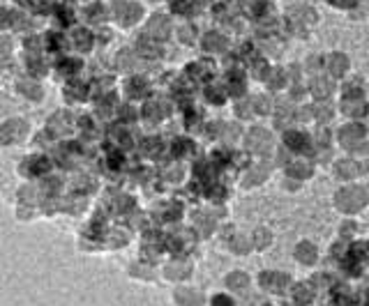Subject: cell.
<instances>
[{
	"mask_svg": "<svg viewBox=\"0 0 369 306\" xmlns=\"http://www.w3.org/2000/svg\"><path fill=\"white\" fill-rule=\"evenodd\" d=\"M365 203H367V191L360 187H346L337 191V205L344 212H358L360 207H365Z\"/></svg>",
	"mask_w": 369,
	"mask_h": 306,
	"instance_id": "6da1fadb",
	"label": "cell"
},
{
	"mask_svg": "<svg viewBox=\"0 0 369 306\" xmlns=\"http://www.w3.org/2000/svg\"><path fill=\"white\" fill-rule=\"evenodd\" d=\"M247 145H249V150H254L258 154H265L270 150V145H273V140H270L268 131L258 127V129H252V134L247 136Z\"/></svg>",
	"mask_w": 369,
	"mask_h": 306,
	"instance_id": "7a4b0ae2",
	"label": "cell"
},
{
	"mask_svg": "<svg viewBox=\"0 0 369 306\" xmlns=\"http://www.w3.org/2000/svg\"><path fill=\"white\" fill-rule=\"evenodd\" d=\"M362 134H365L362 127H358V124H349V127H344V129L339 131V138H342L344 145H351L353 148V145L362 138Z\"/></svg>",
	"mask_w": 369,
	"mask_h": 306,
	"instance_id": "3957f363",
	"label": "cell"
},
{
	"mask_svg": "<svg viewBox=\"0 0 369 306\" xmlns=\"http://www.w3.org/2000/svg\"><path fill=\"white\" fill-rule=\"evenodd\" d=\"M328 69H330L332 76H342L344 71L349 69V60H346V55H342V53H332V55L328 58Z\"/></svg>",
	"mask_w": 369,
	"mask_h": 306,
	"instance_id": "277c9868",
	"label": "cell"
},
{
	"mask_svg": "<svg viewBox=\"0 0 369 306\" xmlns=\"http://www.w3.org/2000/svg\"><path fill=\"white\" fill-rule=\"evenodd\" d=\"M295 255H298L300 262H312L316 260V249H314V244H307V242H302V244L295 249Z\"/></svg>",
	"mask_w": 369,
	"mask_h": 306,
	"instance_id": "5b68a950",
	"label": "cell"
},
{
	"mask_svg": "<svg viewBox=\"0 0 369 306\" xmlns=\"http://www.w3.org/2000/svg\"><path fill=\"white\" fill-rule=\"evenodd\" d=\"M312 92H314L316 97H328L330 92H332V81L323 79V76L314 79V83H312Z\"/></svg>",
	"mask_w": 369,
	"mask_h": 306,
	"instance_id": "8992f818",
	"label": "cell"
},
{
	"mask_svg": "<svg viewBox=\"0 0 369 306\" xmlns=\"http://www.w3.org/2000/svg\"><path fill=\"white\" fill-rule=\"evenodd\" d=\"M344 113H349V115H362L365 113V104H362V99H346L344 102Z\"/></svg>",
	"mask_w": 369,
	"mask_h": 306,
	"instance_id": "52a82bcc",
	"label": "cell"
},
{
	"mask_svg": "<svg viewBox=\"0 0 369 306\" xmlns=\"http://www.w3.org/2000/svg\"><path fill=\"white\" fill-rule=\"evenodd\" d=\"M284 140H286V145H289V148H293V150H302V148H305V136H302V134H298V131H289Z\"/></svg>",
	"mask_w": 369,
	"mask_h": 306,
	"instance_id": "ba28073f",
	"label": "cell"
},
{
	"mask_svg": "<svg viewBox=\"0 0 369 306\" xmlns=\"http://www.w3.org/2000/svg\"><path fill=\"white\" fill-rule=\"evenodd\" d=\"M358 173H360V170L355 168L353 161H344V164H339V168H337V175H339V177H346V180H349V177H355Z\"/></svg>",
	"mask_w": 369,
	"mask_h": 306,
	"instance_id": "9c48e42d",
	"label": "cell"
},
{
	"mask_svg": "<svg viewBox=\"0 0 369 306\" xmlns=\"http://www.w3.org/2000/svg\"><path fill=\"white\" fill-rule=\"evenodd\" d=\"M265 175H268V168L265 166H256L249 170V175H247V182L249 184H258L265 180Z\"/></svg>",
	"mask_w": 369,
	"mask_h": 306,
	"instance_id": "30bf717a",
	"label": "cell"
},
{
	"mask_svg": "<svg viewBox=\"0 0 369 306\" xmlns=\"http://www.w3.org/2000/svg\"><path fill=\"white\" fill-rule=\"evenodd\" d=\"M293 17H300L295 18L298 23H314V12L307 7H298V9H293Z\"/></svg>",
	"mask_w": 369,
	"mask_h": 306,
	"instance_id": "8fae6325",
	"label": "cell"
},
{
	"mask_svg": "<svg viewBox=\"0 0 369 306\" xmlns=\"http://www.w3.org/2000/svg\"><path fill=\"white\" fill-rule=\"evenodd\" d=\"M205 46H208L210 51H221V49L226 46V42H224V37H220V35H210L205 39Z\"/></svg>",
	"mask_w": 369,
	"mask_h": 306,
	"instance_id": "7c38bea8",
	"label": "cell"
},
{
	"mask_svg": "<svg viewBox=\"0 0 369 306\" xmlns=\"http://www.w3.org/2000/svg\"><path fill=\"white\" fill-rule=\"evenodd\" d=\"M314 115H316L321 122H323V120H330V118H332V106H328V104H318L316 108H314Z\"/></svg>",
	"mask_w": 369,
	"mask_h": 306,
	"instance_id": "4fadbf2b",
	"label": "cell"
},
{
	"mask_svg": "<svg viewBox=\"0 0 369 306\" xmlns=\"http://www.w3.org/2000/svg\"><path fill=\"white\" fill-rule=\"evenodd\" d=\"M289 173L293 175V177H307V175L312 173V168L305 166V164H291V166H289Z\"/></svg>",
	"mask_w": 369,
	"mask_h": 306,
	"instance_id": "5bb4252c",
	"label": "cell"
},
{
	"mask_svg": "<svg viewBox=\"0 0 369 306\" xmlns=\"http://www.w3.org/2000/svg\"><path fill=\"white\" fill-rule=\"evenodd\" d=\"M284 81H286V79H284V71L277 69V71H273V74H270V79H268V85L273 87V90H279V87L284 85Z\"/></svg>",
	"mask_w": 369,
	"mask_h": 306,
	"instance_id": "9a60e30c",
	"label": "cell"
},
{
	"mask_svg": "<svg viewBox=\"0 0 369 306\" xmlns=\"http://www.w3.org/2000/svg\"><path fill=\"white\" fill-rule=\"evenodd\" d=\"M256 237H258V242H256V244H258V246H265V244H268V237H270V235H268L265 230H258V233H256Z\"/></svg>",
	"mask_w": 369,
	"mask_h": 306,
	"instance_id": "2e32d148",
	"label": "cell"
},
{
	"mask_svg": "<svg viewBox=\"0 0 369 306\" xmlns=\"http://www.w3.org/2000/svg\"><path fill=\"white\" fill-rule=\"evenodd\" d=\"M334 5H339V7H353L358 0H332Z\"/></svg>",
	"mask_w": 369,
	"mask_h": 306,
	"instance_id": "e0dca14e",
	"label": "cell"
},
{
	"mask_svg": "<svg viewBox=\"0 0 369 306\" xmlns=\"http://www.w3.org/2000/svg\"><path fill=\"white\" fill-rule=\"evenodd\" d=\"M256 104H258V111H261V113H268V99H256Z\"/></svg>",
	"mask_w": 369,
	"mask_h": 306,
	"instance_id": "ac0fdd59",
	"label": "cell"
}]
</instances>
